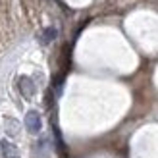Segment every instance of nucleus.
<instances>
[{"mask_svg":"<svg viewBox=\"0 0 158 158\" xmlns=\"http://www.w3.org/2000/svg\"><path fill=\"white\" fill-rule=\"evenodd\" d=\"M15 89H18V93L25 100H31L37 94V83L29 75H18V79H15Z\"/></svg>","mask_w":158,"mask_h":158,"instance_id":"nucleus-1","label":"nucleus"},{"mask_svg":"<svg viewBox=\"0 0 158 158\" xmlns=\"http://www.w3.org/2000/svg\"><path fill=\"white\" fill-rule=\"evenodd\" d=\"M50 154H52L50 139H48V135L41 133L37 137V141L33 143V147H31V156L33 158H50Z\"/></svg>","mask_w":158,"mask_h":158,"instance_id":"nucleus-2","label":"nucleus"},{"mask_svg":"<svg viewBox=\"0 0 158 158\" xmlns=\"http://www.w3.org/2000/svg\"><path fill=\"white\" fill-rule=\"evenodd\" d=\"M25 129H27V133H31V135H41L43 133V118H41V114L37 112V110H29V112L25 114Z\"/></svg>","mask_w":158,"mask_h":158,"instance_id":"nucleus-3","label":"nucleus"},{"mask_svg":"<svg viewBox=\"0 0 158 158\" xmlns=\"http://www.w3.org/2000/svg\"><path fill=\"white\" fill-rule=\"evenodd\" d=\"M2 125H4V133H6V137L8 139H18L21 135V123L18 118H14V116H4L2 118Z\"/></svg>","mask_w":158,"mask_h":158,"instance_id":"nucleus-4","label":"nucleus"},{"mask_svg":"<svg viewBox=\"0 0 158 158\" xmlns=\"http://www.w3.org/2000/svg\"><path fill=\"white\" fill-rule=\"evenodd\" d=\"M0 156L2 158H21L18 145H15L14 141H10L8 137L0 139Z\"/></svg>","mask_w":158,"mask_h":158,"instance_id":"nucleus-5","label":"nucleus"},{"mask_svg":"<svg viewBox=\"0 0 158 158\" xmlns=\"http://www.w3.org/2000/svg\"><path fill=\"white\" fill-rule=\"evenodd\" d=\"M56 35H58L56 27H44V29L41 31V37H39V41H41V44H50L54 39H56Z\"/></svg>","mask_w":158,"mask_h":158,"instance_id":"nucleus-6","label":"nucleus"}]
</instances>
